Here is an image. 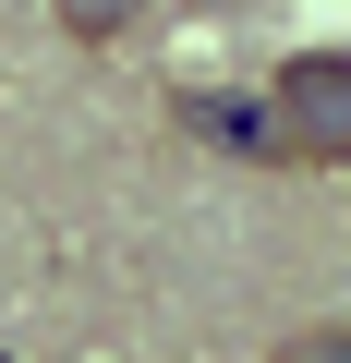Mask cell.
I'll return each instance as SVG.
<instances>
[{
    "label": "cell",
    "mask_w": 351,
    "mask_h": 363,
    "mask_svg": "<svg viewBox=\"0 0 351 363\" xmlns=\"http://www.w3.org/2000/svg\"><path fill=\"white\" fill-rule=\"evenodd\" d=\"M267 109V169H351V61L339 49H303L255 85Z\"/></svg>",
    "instance_id": "6da1fadb"
},
{
    "label": "cell",
    "mask_w": 351,
    "mask_h": 363,
    "mask_svg": "<svg viewBox=\"0 0 351 363\" xmlns=\"http://www.w3.org/2000/svg\"><path fill=\"white\" fill-rule=\"evenodd\" d=\"M169 121H182L194 145H218V157H255V169H267V109H255V97H218V85H182V97H169Z\"/></svg>",
    "instance_id": "7a4b0ae2"
},
{
    "label": "cell",
    "mask_w": 351,
    "mask_h": 363,
    "mask_svg": "<svg viewBox=\"0 0 351 363\" xmlns=\"http://www.w3.org/2000/svg\"><path fill=\"white\" fill-rule=\"evenodd\" d=\"M49 13H61V37H85V49H109V37H133V25L157 13V0H49Z\"/></svg>",
    "instance_id": "3957f363"
},
{
    "label": "cell",
    "mask_w": 351,
    "mask_h": 363,
    "mask_svg": "<svg viewBox=\"0 0 351 363\" xmlns=\"http://www.w3.org/2000/svg\"><path fill=\"white\" fill-rule=\"evenodd\" d=\"M267 363H351V327H291Z\"/></svg>",
    "instance_id": "277c9868"
}]
</instances>
